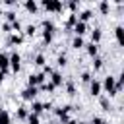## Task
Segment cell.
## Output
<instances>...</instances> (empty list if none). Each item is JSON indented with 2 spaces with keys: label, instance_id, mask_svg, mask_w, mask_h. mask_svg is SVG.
<instances>
[{
  "label": "cell",
  "instance_id": "obj_1",
  "mask_svg": "<svg viewBox=\"0 0 124 124\" xmlns=\"http://www.w3.org/2000/svg\"><path fill=\"white\" fill-rule=\"evenodd\" d=\"M101 89H105L108 93V97H114L116 95V79H114V76H107L103 79V83H101Z\"/></svg>",
  "mask_w": 124,
  "mask_h": 124
},
{
  "label": "cell",
  "instance_id": "obj_2",
  "mask_svg": "<svg viewBox=\"0 0 124 124\" xmlns=\"http://www.w3.org/2000/svg\"><path fill=\"white\" fill-rule=\"evenodd\" d=\"M41 6H43L46 12H56V14L64 10V2H60V0H43Z\"/></svg>",
  "mask_w": 124,
  "mask_h": 124
},
{
  "label": "cell",
  "instance_id": "obj_3",
  "mask_svg": "<svg viewBox=\"0 0 124 124\" xmlns=\"http://www.w3.org/2000/svg\"><path fill=\"white\" fill-rule=\"evenodd\" d=\"M46 81V76L43 74V72H39V74H31L29 78H27V85H31V87H39L41 83H45Z\"/></svg>",
  "mask_w": 124,
  "mask_h": 124
},
{
  "label": "cell",
  "instance_id": "obj_4",
  "mask_svg": "<svg viewBox=\"0 0 124 124\" xmlns=\"http://www.w3.org/2000/svg\"><path fill=\"white\" fill-rule=\"evenodd\" d=\"M8 56H10V68H12V72L17 74L21 70V56H19V52H12Z\"/></svg>",
  "mask_w": 124,
  "mask_h": 124
},
{
  "label": "cell",
  "instance_id": "obj_5",
  "mask_svg": "<svg viewBox=\"0 0 124 124\" xmlns=\"http://www.w3.org/2000/svg\"><path fill=\"white\" fill-rule=\"evenodd\" d=\"M37 93H39V89H37V87H31V85H27V87L21 91V99H23V101H35Z\"/></svg>",
  "mask_w": 124,
  "mask_h": 124
},
{
  "label": "cell",
  "instance_id": "obj_6",
  "mask_svg": "<svg viewBox=\"0 0 124 124\" xmlns=\"http://www.w3.org/2000/svg\"><path fill=\"white\" fill-rule=\"evenodd\" d=\"M72 29H74L76 37H83V33L87 31V23H83V21H79V19H78V23H76Z\"/></svg>",
  "mask_w": 124,
  "mask_h": 124
},
{
  "label": "cell",
  "instance_id": "obj_7",
  "mask_svg": "<svg viewBox=\"0 0 124 124\" xmlns=\"http://www.w3.org/2000/svg\"><path fill=\"white\" fill-rule=\"evenodd\" d=\"M89 93H91L93 97L101 95V81H97V79H91V81H89Z\"/></svg>",
  "mask_w": 124,
  "mask_h": 124
},
{
  "label": "cell",
  "instance_id": "obj_8",
  "mask_svg": "<svg viewBox=\"0 0 124 124\" xmlns=\"http://www.w3.org/2000/svg\"><path fill=\"white\" fill-rule=\"evenodd\" d=\"M8 68H10V56H8L6 52H0V70L6 74Z\"/></svg>",
  "mask_w": 124,
  "mask_h": 124
},
{
  "label": "cell",
  "instance_id": "obj_9",
  "mask_svg": "<svg viewBox=\"0 0 124 124\" xmlns=\"http://www.w3.org/2000/svg\"><path fill=\"white\" fill-rule=\"evenodd\" d=\"M83 46H85V50H87V54H89L91 58L97 56V52H99V45H95V43H87V45H83Z\"/></svg>",
  "mask_w": 124,
  "mask_h": 124
},
{
  "label": "cell",
  "instance_id": "obj_10",
  "mask_svg": "<svg viewBox=\"0 0 124 124\" xmlns=\"http://www.w3.org/2000/svg\"><path fill=\"white\" fill-rule=\"evenodd\" d=\"M48 81H50L54 87H60V85H62V74H60V72H52Z\"/></svg>",
  "mask_w": 124,
  "mask_h": 124
},
{
  "label": "cell",
  "instance_id": "obj_11",
  "mask_svg": "<svg viewBox=\"0 0 124 124\" xmlns=\"http://www.w3.org/2000/svg\"><path fill=\"white\" fill-rule=\"evenodd\" d=\"M16 116H17L19 120H27V116H29V108H27L25 105L17 107V112H16Z\"/></svg>",
  "mask_w": 124,
  "mask_h": 124
},
{
  "label": "cell",
  "instance_id": "obj_12",
  "mask_svg": "<svg viewBox=\"0 0 124 124\" xmlns=\"http://www.w3.org/2000/svg\"><path fill=\"white\" fill-rule=\"evenodd\" d=\"M114 35H116V41H118V45H124V27H122V25H116V29H114Z\"/></svg>",
  "mask_w": 124,
  "mask_h": 124
},
{
  "label": "cell",
  "instance_id": "obj_13",
  "mask_svg": "<svg viewBox=\"0 0 124 124\" xmlns=\"http://www.w3.org/2000/svg\"><path fill=\"white\" fill-rule=\"evenodd\" d=\"M21 43H23V35H19V33L10 35V39H8V45H21Z\"/></svg>",
  "mask_w": 124,
  "mask_h": 124
},
{
  "label": "cell",
  "instance_id": "obj_14",
  "mask_svg": "<svg viewBox=\"0 0 124 124\" xmlns=\"http://www.w3.org/2000/svg\"><path fill=\"white\" fill-rule=\"evenodd\" d=\"M29 112H33V114H41L43 112V103H39V101H33L31 103V108H29Z\"/></svg>",
  "mask_w": 124,
  "mask_h": 124
},
{
  "label": "cell",
  "instance_id": "obj_15",
  "mask_svg": "<svg viewBox=\"0 0 124 124\" xmlns=\"http://www.w3.org/2000/svg\"><path fill=\"white\" fill-rule=\"evenodd\" d=\"M101 37H103V33H101V29H99V27H95V29L91 31V43H95V45H99V41H101Z\"/></svg>",
  "mask_w": 124,
  "mask_h": 124
},
{
  "label": "cell",
  "instance_id": "obj_16",
  "mask_svg": "<svg viewBox=\"0 0 124 124\" xmlns=\"http://www.w3.org/2000/svg\"><path fill=\"white\" fill-rule=\"evenodd\" d=\"M91 17H93V12H91V10H83V12L79 14V17H78V19H79V21H83V23H87Z\"/></svg>",
  "mask_w": 124,
  "mask_h": 124
},
{
  "label": "cell",
  "instance_id": "obj_17",
  "mask_svg": "<svg viewBox=\"0 0 124 124\" xmlns=\"http://www.w3.org/2000/svg\"><path fill=\"white\" fill-rule=\"evenodd\" d=\"M43 31H46V33H54V23L50 21V19H43Z\"/></svg>",
  "mask_w": 124,
  "mask_h": 124
},
{
  "label": "cell",
  "instance_id": "obj_18",
  "mask_svg": "<svg viewBox=\"0 0 124 124\" xmlns=\"http://www.w3.org/2000/svg\"><path fill=\"white\" fill-rule=\"evenodd\" d=\"M76 23H78V14H70V16H68V19H66V27H68V29H72Z\"/></svg>",
  "mask_w": 124,
  "mask_h": 124
},
{
  "label": "cell",
  "instance_id": "obj_19",
  "mask_svg": "<svg viewBox=\"0 0 124 124\" xmlns=\"http://www.w3.org/2000/svg\"><path fill=\"white\" fill-rule=\"evenodd\" d=\"M0 124H10V112L6 108H0Z\"/></svg>",
  "mask_w": 124,
  "mask_h": 124
},
{
  "label": "cell",
  "instance_id": "obj_20",
  "mask_svg": "<svg viewBox=\"0 0 124 124\" xmlns=\"http://www.w3.org/2000/svg\"><path fill=\"white\" fill-rule=\"evenodd\" d=\"M99 10H101V14H108V10H110V4H108V0H101L99 2Z\"/></svg>",
  "mask_w": 124,
  "mask_h": 124
},
{
  "label": "cell",
  "instance_id": "obj_21",
  "mask_svg": "<svg viewBox=\"0 0 124 124\" xmlns=\"http://www.w3.org/2000/svg\"><path fill=\"white\" fill-rule=\"evenodd\" d=\"M37 89H41V91H48V93H52V91H54L56 87H54V85H52L50 81H45V83H41V85H39Z\"/></svg>",
  "mask_w": 124,
  "mask_h": 124
},
{
  "label": "cell",
  "instance_id": "obj_22",
  "mask_svg": "<svg viewBox=\"0 0 124 124\" xmlns=\"http://www.w3.org/2000/svg\"><path fill=\"white\" fill-rule=\"evenodd\" d=\"M37 8H39V4H37L35 0H27V2H25V10H29L31 14H33V12H37Z\"/></svg>",
  "mask_w": 124,
  "mask_h": 124
},
{
  "label": "cell",
  "instance_id": "obj_23",
  "mask_svg": "<svg viewBox=\"0 0 124 124\" xmlns=\"http://www.w3.org/2000/svg\"><path fill=\"white\" fill-rule=\"evenodd\" d=\"M85 43H83V37H74V41H72V46L78 50V48H81Z\"/></svg>",
  "mask_w": 124,
  "mask_h": 124
},
{
  "label": "cell",
  "instance_id": "obj_24",
  "mask_svg": "<svg viewBox=\"0 0 124 124\" xmlns=\"http://www.w3.org/2000/svg\"><path fill=\"white\" fill-rule=\"evenodd\" d=\"M64 6H68V8L72 10V14H76V12H78V8H79V2H76V0H70V2H66Z\"/></svg>",
  "mask_w": 124,
  "mask_h": 124
},
{
  "label": "cell",
  "instance_id": "obj_25",
  "mask_svg": "<svg viewBox=\"0 0 124 124\" xmlns=\"http://www.w3.org/2000/svg\"><path fill=\"white\" fill-rule=\"evenodd\" d=\"M103 62H105V60H103L101 56H95V58H93V70H101V68H103Z\"/></svg>",
  "mask_w": 124,
  "mask_h": 124
},
{
  "label": "cell",
  "instance_id": "obj_26",
  "mask_svg": "<svg viewBox=\"0 0 124 124\" xmlns=\"http://www.w3.org/2000/svg\"><path fill=\"white\" fill-rule=\"evenodd\" d=\"M114 79H116V93H118V91L124 87V74H120V76H118V78H114Z\"/></svg>",
  "mask_w": 124,
  "mask_h": 124
},
{
  "label": "cell",
  "instance_id": "obj_27",
  "mask_svg": "<svg viewBox=\"0 0 124 124\" xmlns=\"http://www.w3.org/2000/svg\"><path fill=\"white\" fill-rule=\"evenodd\" d=\"M99 103H101L103 110H108V108H110V101H108V97H101V99H99Z\"/></svg>",
  "mask_w": 124,
  "mask_h": 124
},
{
  "label": "cell",
  "instance_id": "obj_28",
  "mask_svg": "<svg viewBox=\"0 0 124 124\" xmlns=\"http://www.w3.org/2000/svg\"><path fill=\"white\" fill-rule=\"evenodd\" d=\"M27 124H41V120H39V116H37V114L29 112V116H27Z\"/></svg>",
  "mask_w": 124,
  "mask_h": 124
},
{
  "label": "cell",
  "instance_id": "obj_29",
  "mask_svg": "<svg viewBox=\"0 0 124 124\" xmlns=\"http://www.w3.org/2000/svg\"><path fill=\"white\" fill-rule=\"evenodd\" d=\"M35 31H37V25H33V23H29V25L25 27V35H29V37H33Z\"/></svg>",
  "mask_w": 124,
  "mask_h": 124
},
{
  "label": "cell",
  "instance_id": "obj_30",
  "mask_svg": "<svg viewBox=\"0 0 124 124\" xmlns=\"http://www.w3.org/2000/svg\"><path fill=\"white\" fill-rule=\"evenodd\" d=\"M56 64L64 68V66L68 64V58H66V54H58V58H56Z\"/></svg>",
  "mask_w": 124,
  "mask_h": 124
},
{
  "label": "cell",
  "instance_id": "obj_31",
  "mask_svg": "<svg viewBox=\"0 0 124 124\" xmlns=\"http://www.w3.org/2000/svg\"><path fill=\"white\" fill-rule=\"evenodd\" d=\"M66 91H68V95H76V85H74V81H68V83H66Z\"/></svg>",
  "mask_w": 124,
  "mask_h": 124
},
{
  "label": "cell",
  "instance_id": "obj_32",
  "mask_svg": "<svg viewBox=\"0 0 124 124\" xmlns=\"http://www.w3.org/2000/svg\"><path fill=\"white\" fill-rule=\"evenodd\" d=\"M35 64H37V66H45V64H46V62H45V54H37V56H35Z\"/></svg>",
  "mask_w": 124,
  "mask_h": 124
},
{
  "label": "cell",
  "instance_id": "obj_33",
  "mask_svg": "<svg viewBox=\"0 0 124 124\" xmlns=\"http://www.w3.org/2000/svg\"><path fill=\"white\" fill-rule=\"evenodd\" d=\"M6 19H8V23H14L17 17H16V12H6Z\"/></svg>",
  "mask_w": 124,
  "mask_h": 124
},
{
  "label": "cell",
  "instance_id": "obj_34",
  "mask_svg": "<svg viewBox=\"0 0 124 124\" xmlns=\"http://www.w3.org/2000/svg\"><path fill=\"white\" fill-rule=\"evenodd\" d=\"M43 41H45V45H48V43L52 41V33H46V31H43Z\"/></svg>",
  "mask_w": 124,
  "mask_h": 124
},
{
  "label": "cell",
  "instance_id": "obj_35",
  "mask_svg": "<svg viewBox=\"0 0 124 124\" xmlns=\"http://www.w3.org/2000/svg\"><path fill=\"white\" fill-rule=\"evenodd\" d=\"M81 81H83V83H89V81H91V74H89V72H83V74H81Z\"/></svg>",
  "mask_w": 124,
  "mask_h": 124
},
{
  "label": "cell",
  "instance_id": "obj_36",
  "mask_svg": "<svg viewBox=\"0 0 124 124\" xmlns=\"http://www.w3.org/2000/svg\"><path fill=\"white\" fill-rule=\"evenodd\" d=\"M89 124H107V122H105V120H103L101 116H93V120H91Z\"/></svg>",
  "mask_w": 124,
  "mask_h": 124
},
{
  "label": "cell",
  "instance_id": "obj_37",
  "mask_svg": "<svg viewBox=\"0 0 124 124\" xmlns=\"http://www.w3.org/2000/svg\"><path fill=\"white\" fill-rule=\"evenodd\" d=\"M10 25H12V29H14V31H21V23H19L17 19H16L14 23H10Z\"/></svg>",
  "mask_w": 124,
  "mask_h": 124
},
{
  "label": "cell",
  "instance_id": "obj_38",
  "mask_svg": "<svg viewBox=\"0 0 124 124\" xmlns=\"http://www.w3.org/2000/svg\"><path fill=\"white\" fill-rule=\"evenodd\" d=\"M52 72H54V70H52V68H50V66H46V64H45V66H43V74H45V76H46V74H48V76H50V74H52Z\"/></svg>",
  "mask_w": 124,
  "mask_h": 124
},
{
  "label": "cell",
  "instance_id": "obj_39",
  "mask_svg": "<svg viewBox=\"0 0 124 124\" xmlns=\"http://www.w3.org/2000/svg\"><path fill=\"white\" fill-rule=\"evenodd\" d=\"M2 31H6V33H10V31H12V25H10L8 21H6V23H2Z\"/></svg>",
  "mask_w": 124,
  "mask_h": 124
},
{
  "label": "cell",
  "instance_id": "obj_40",
  "mask_svg": "<svg viewBox=\"0 0 124 124\" xmlns=\"http://www.w3.org/2000/svg\"><path fill=\"white\" fill-rule=\"evenodd\" d=\"M48 108H52V103H43V110H48Z\"/></svg>",
  "mask_w": 124,
  "mask_h": 124
},
{
  "label": "cell",
  "instance_id": "obj_41",
  "mask_svg": "<svg viewBox=\"0 0 124 124\" xmlns=\"http://www.w3.org/2000/svg\"><path fill=\"white\" fill-rule=\"evenodd\" d=\"M4 76H6V74H4V72H2V70H0V83H2V81H4Z\"/></svg>",
  "mask_w": 124,
  "mask_h": 124
},
{
  "label": "cell",
  "instance_id": "obj_42",
  "mask_svg": "<svg viewBox=\"0 0 124 124\" xmlns=\"http://www.w3.org/2000/svg\"><path fill=\"white\" fill-rule=\"evenodd\" d=\"M76 124H85V122H81V120H79V122H78V120H76Z\"/></svg>",
  "mask_w": 124,
  "mask_h": 124
}]
</instances>
